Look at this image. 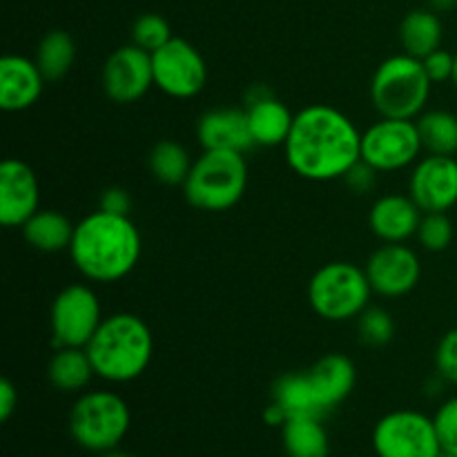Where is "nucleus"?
Here are the masks:
<instances>
[{"label": "nucleus", "instance_id": "obj_28", "mask_svg": "<svg viewBox=\"0 0 457 457\" xmlns=\"http://www.w3.org/2000/svg\"><path fill=\"white\" fill-rule=\"evenodd\" d=\"M192 163L190 152L177 141H159L150 152V165L152 177L163 186H183L190 174Z\"/></svg>", "mask_w": 457, "mask_h": 457}, {"label": "nucleus", "instance_id": "obj_30", "mask_svg": "<svg viewBox=\"0 0 457 457\" xmlns=\"http://www.w3.org/2000/svg\"><path fill=\"white\" fill-rule=\"evenodd\" d=\"M453 221L446 212H424L418 228V241L428 253H442L453 241Z\"/></svg>", "mask_w": 457, "mask_h": 457}, {"label": "nucleus", "instance_id": "obj_40", "mask_svg": "<svg viewBox=\"0 0 457 457\" xmlns=\"http://www.w3.org/2000/svg\"><path fill=\"white\" fill-rule=\"evenodd\" d=\"M101 457H129V455H128V453H123V451L112 449V451H105V453H101Z\"/></svg>", "mask_w": 457, "mask_h": 457}, {"label": "nucleus", "instance_id": "obj_34", "mask_svg": "<svg viewBox=\"0 0 457 457\" xmlns=\"http://www.w3.org/2000/svg\"><path fill=\"white\" fill-rule=\"evenodd\" d=\"M422 62L428 79H431L433 83H446V80H453L455 54L446 52V49L440 47L433 54H428L427 58H422Z\"/></svg>", "mask_w": 457, "mask_h": 457}, {"label": "nucleus", "instance_id": "obj_32", "mask_svg": "<svg viewBox=\"0 0 457 457\" xmlns=\"http://www.w3.org/2000/svg\"><path fill=\"white\" fill-rule=\"evenodd\" d=\"M433 424H436L442 451L457 455V397H451L437 409V413L433 415Z\"/></svg>", "mask_w": 457, "mask_h": 457}, {"label": "nucleus", "instance_id": "obj_26", "mask_svg": "<svg viewBox=\"0 0 457 457\" xmlns=\"http://www.w3.org/2000/svg\"><path fill=\"white\" fill-rule=\"evenodd\" d=\"M420 138L427 154H457V114L446 110H428L418 116Z\"/></svg>", "mask_w": 457, "mask_h": 457}, {"label": "nucleus", "instance_id": "obj_27", "mask_svg": "<svg viewBox=\"0 0 457 457\" xmlns=\"http://www.w3.org/2000/svg\"><path fill=\"white\" fill-rule=\"evenodd\" d=\"M34 61L47 80L62 79L76 61L74 38L62 29L47 31V34L40 38Z\"/></svg>", "mask_w": 457, "mask_h": 457}, {"label": "nucleus", "instance_id": "obj_9", "mask_svg": "<svg viewBox=\"0 0 457 457\" xmlns=\"http://www.w3.org/2000/svg\"><path fill=\"white\" fill-rule=\"evenodd\" d=\"M378 457H437L442 453L433 418L420 411H393L373 428Z\"/></svg>", "mask_w": 457, "mask_h": 457}, {"label": "nucleus", "instance_id": "obj_35", "mask_svg": "<svg viewBox=\"0 0 457 457\" xmlns=\"http://www.w3.org/2000/svg\"><path fill=\"white\" fill-rule=\"evenodd\" d=\"M378 174H379L378 170L370 168L366 161H360V163H355L351 170H348L344 181H346V186L351 187L353 192H357V195H366V192L373 190L375 183H378Z\"/></svg>", "mask_w": 457, "mask_h": 457}, {"label": "nucleus", "instance_id": "obj_5", "mask_svg": "<svg viewBox=\"0 0 457 457\" xmlns=\"http://www.w3.org/2000/svg\"><path fill=\"white\" fill-rule=\"evenodd\" d=\"M433 80L424 62L409 54H395L379 62L370 80V101L379 116L415 120L431 98Z\"/></svg>", "mask_w": 457, "mask_h": 457}, {"label": "nucleus", "instance_id": "obj_16", "mask_svg": "<svg viewBox=\"0 0 457 457\" xmlns=\"http://www.w3.org/2000/svg\"><path fill=\"white\" fill-rule=\"evenodd\" d=\"M196 138L204 150L245 152L254 147L253 132L248 125L245 110L237 107H217L208 110L196 123Z\"/></svg>", "mask_w": 457, "mask_h": 457}, {"label": "nucleus", "instance_id": "obj_37", "mask_svg": "<svg viewBox=\"0 0 457 457\" xmlns=\"http://www.w3.org/2000/svg\"><path fill=\"white\" fill-rule=\"evenodd\" d=\"M18 406V391L12 379H0V420L7 422Z\"/></svg>", "mask_w": 457, "mask_h": 457}, {"label": "nucleus", "instance_id": "obj_11", "mask_svg": "<svg viewBox=\"0 0 457 457\" xmlns=\"http://www.w3.org/2000/svg\"><path fill=\"white\" fill-rule=\"evenodd\" d=\"M154 67V87L170 98L187 101L204 92L208 83V65L192 43L172 38L168 45L152 54Z\"/></svg>", "mask_w": 457, "mask_h": 457}, {"label": "nucleus", "instance_id": "obj_12", "mask_svg": "<svg viewBox=\"0 0 457 457\" xmlns=\"http://www.w3.org/2000/svg\"><path fill=\"white\" fill-rule=\"evenodd\" d=\"M101 83L114 103L128 105L141 101L154 87L152 54L134 43L114 49L103 65Z\"/></svg>", "mask_w": 457, "mask_h": 457}, {"label": "nucleus", "instance_id": "obj_3", "mask_svg": "<svg viewBox=\"0 0 457 457\" xmlns=\"http://www.w3.org/2000/svg\"><path fill=\"white\" fill-rule=\"evenodd\" d=\"M96 378L110 384H128L141 378L154 355V337L134 312H114L85 346Z\"/></svg>", "mask_w": 457, "mask_h": 457}, {"label": "nucleus", "instance_id": "obj_14", "mask_svg": "<svg viewBox=\"0 0 457 457\" xmlns=\"http://www.w3.org/2000/svg\"><path fill=\"white\" fill-rule=\"evenodd\" d=\"M409 195L422 212H449L457 204V159L427 154L411 170Z\"/></svg>", "mask_w": 457, "mask_h": 457}, {"label": "nucleus", "instance_id": "obj_1", "mask_svg": "<svg viewBox=\"0 0 457 457\" xmlns=\"http://www.w3.org/2000/svg\"><path fill=\"white\" fill-rule=\"evenodd\" d=\"M290 170L308 181H335L361 161V132L337 107H303L284 143Z\"/></svg>", "mask_w": 457, "mask_h": 457}, {"label": "nucleus", "instance_id": "obj_31", "mask_svg": "<svg viewBox=\"0 0 457 457\" xmlns=\"http://www.w3.org/2000/svg\"><path fill=\"white\" fill-rule=\"evenodd\" d=\"M172 38L174 36L168 21L159 13H141L132 25V43L150 54L168 45Z\"/></svg>", "mask_w": 457, "mask_h": 457}, {"label": "nucleus", "instance_id": "obj_24", "mask_svg": "<svg viewBox=\"0 0 457 457\" xmlns=\"http://www.w3.org/2000/svg\"><path fill=\"white\" fill-rule=\"evenodd\" d=\"M281 440L288 457H328L330 442L321 418H288L281 427Z\"/></svg>", "mask_w": 457, "mask_h": 457}, {"label": "nucleus", "instance_id": "obj_39", "mask_svg": "<svg viewBox=\"0 0 457 457\" xmlns=\"http://www.w3.org/2000/svg\"><path fill=\"white\" fill-rule=\"evenodd\" d=\"M433 12H453L457 7V0H428Z\"/></svg>", "mask_w": 457, "mask_h": 457}, {"label": "nucleus", "instance_id": "obj_7", "mask_svg": "<svg viewBox=\"0 0 457 457\" xmlns=\"http://www.w3.org/2000/svg\"><path fill=\"white\" fill-rule=\"evenodd\" d=\"M132 413L119 393L89 391L74 402L70 413V433L76 445L94 453L116 449L128 436Z\"/></svg>", "mask_w": 457, "mask_h": 457}, {"label": "nucleus", "instance_id": "obj_8", "mask_svg": "<svg viewBox=\"0 0 457 457\" xmlns=\"http://www.w3.org/2000/svg\"><path fill=\"white\" fill-rule=\"evenodd\" d=\"M424 152L415 120L382 116L361 132V161L382 172L406 170L420 161Z\"/></svg>", "mask_w": 457, "mask_h": 457}, {"label": "nucleus", "instance_id": "obj_23", "mask_svg": "<svg viewBox=\"0 0 457 457\" xmlns=\"http://www.w3.org/2000/svg\"><path fill=\"white\" fill-rule=\"evenodd\" d=\"M74 228L76 223H71L58 210H38L22 226V235L27 244L40 253H61V250H70Z\"/></svg>", "mask_w": 457, "mask_h": 457}, {"label": "nucleus", "instance_id": "obj_15", "mask_svg": "<svg viewBox=\"0 0 457 457\" xmlns=\"http://www.w3.org/2000/svg\"><path fill=\"white\" fill-rule=\"evenodd\" d=\"M40 205V186L34 170L21 159H4L0 165V223L22 228Z\"/></svg>", "mask_w": 457, "mask_h": 457}, {"label": "nucleus", "instance_id": "obj_17", "mask_svg": "<svg viewBox=\"0 0 457 457\" xmlns=\"http://www.w3.org/2000/svg\"><path fill=\"white\" fill-rule=\"evenodd\" d=\"M45 76L36 61L9 54L0 61V107L4 112H25L36 105L45 89Z\"/></svg>", "mask_w": 457, "mask_h": 457}, {"label": "nucleus", "instance_id": "obj_29", "mask_svg": "<svg viewBox=\"0 0 457 457\" xmlns=\"http://www.w3.org/2000/svg\"><path fill=\"white\" fill-rule=\"evenodd\" d=\"M357 333L366 346H386L395 335V321L384 308L369 306L357 317Z\"/></svg>", "mask_w": 457, "mask_h": 457}, {"label": "nucleus", "instance_id": "obj_21", "mask_svg": "<svg viewBox=\"0 0 457 457\" xmlns=\"http://www.w3.org/2000/svg\"><path fill=\"white\" fill-rule=\"evenodd\" d=\"M94 373L92 360L85 348L62 346L56 348L47 364V379L54 388L62 393H80L89 386Z\"/></svg>", "mask_w": 457, "mask_h": 457}, {"label": "nucleus", "instance_id": "obj_22", "mask_svg": "<svg viewBox=\"0 0 457 457\" xmlns=\"http://www.w3.org/2000/svg\"><path fill=\"white\" fill-rule=\"evenodd\" d=\"M442 38H445V27L433 9H415V12L406 13L400 25L402 49L420 61L440 49Z\"/></svg>", "mask_w": 457, "mask_h": 457}, {"label": "nucleus", "instance_id": "obj_41", "mask_svg": "<svg viewBox=\"0 0 457 457\" xmlns=\"http://www.w3.org/2000/svg\"><path fill=\"white\" fill-rule=\"evenodd\" d=\"M453 85L457 87V54H455V70H453Z\"/></svg>", "mask_w": 457, "mask_h": 457}, {"label": "nucleus", "instance_id": "obj_6", "mask_svg": "<svg viewBox=\"0 0 457 457\" xmlns=\"http://www.w3.org/2000/svg\"><path fill=\"white\" fill-rule=\"evenodd\" d=\"M373 288L364 268L351 262H330L308 284L311 308L326 321L357 320L369 308Z\"/></svg>", "mask_w": 457, "mask_h": 457}, {"label": "nucleus", "instance_id": "obj_33", "mask_svg": "<svg viewBox=\"0 0 457 457\" xmlns=\"http://www.w3.org/2000/svg\"><path fill=\"white\" fill-rule=\"evenodd\" d=\"M436 369L445 382L457 384V328L449 330L437 344Z\"/></svg>", "mask_w": 457, "mask_h": 457}, {"label": "nucleus", "instance_id": "obj_2", "mask_svg": "<svg viewBox=\"0 0 457 457\" xmlns=\"http://www.w3.org/2000/svg\"><path fill=\"white\" fill-rule=\"evenodd\" d=\"M141 250V232L129 214H112L101 208L76 223L70 245L76 270L96 284L125 279L137 268Z\"/></svg>", "mask_w": 457, "mask_h": 457}, {"label": "nucleus", "instance_id": "obj_4", "mask_svg": "<svg viewBox=\"0 0 457 457\" xmlns=\"http://www.w3.org/2000/svg\"><path fill=\"white\" fill-rule=\"evenodd\" d=\"M248 187V161L241 152L204 150L183 183L187 204L204 212L232 210Z\"/></svg>", "mask_w": 457, "mask_h": 457}, {"label": "nucleus", "instance_id": "obj_36", "mask_svg": "<svg viewBox=\"0 0 457 457\" xmlns=\"http://www.w3.org/2000/svg\"><path fill=\"white\" fill-rule=\"evenodd\" d=\"M98 208L112 214H129L132 199H129L128 190H123V187H107V190L101 195Z\"/></svg>", "mask_w": 457, "mask_h": 457}, {"label": "nucleus", "instance_id": "obj_13", "mask_svg": "<svg viewBox=\"0 0 457 457\" xmlns=\"http://www.w3.org/2000/svg\"><path fill=\"white\" fill-rule=\"evenodd\" d=\"M366 277L375 295L397 299L415 290L422 277V266L415 250L406 244H384L375 250L366 263Z\"/></svg>", "mask_w": 457, "mask_h": 457}, {"label": "nucleus", "instance_id": "obj_20", "mask_svg": "<svg viewBox=\"0 0 457 457\" xmlns=\"http://www.w3.org/2000/svg\"><path fill=\"white\" fill-rule=\"evenodd\" d=\"M306 375L311 379L312 391H315L324 413L342 404L351 395L357 382L355 364L346 355H339V353H330V355L321 357L320 361H315L306 370Z\"/></svg>", "mask_w": 457, "mask_h": 457}, {"label": "nucleus", "instance_id": "obj_19", "mask_svg": "<svg viewBox=\"0 0 457 457\" xmlns=\"http://www.w3.org/2000/svg\"><path fill=\"white\" fill-rule=\"evenodd\" d=\"M422 210L411 195H384L369 212V226L384 244H406L418 235Z\"/></svg>", "mask_w": 457, "mask_h": 457}, {"label": "nucleus", "instance_id": "obj_18", "mask_svg": "<svg viewBox=\"0 0 457 457\" xmlns=\"http://www.w3.org/2000/svg\"><path fill=\"white\" fill-rule=\"evenodd\" d=\"M245 114H248L254 145L262 147L284 145L295 123V114L288 110V105L272 96L266 87H254L248 94Z\"/></svg>", "mask_w": 457, "mask_h": 457}, {"label": "nucleus", "instance_id": "obj_25", "mask_svg": "<svg viewBox=\"0 0 457 457\" xmlns=\"http://www.w3.org/2000/svg\"><path fill=\"white\" fill-rule=\"evenodd\" d=\"M272 402H277L288 413V418H299V415L324 418L326 415L306 373H288L277 379L272 388Z\"/></svg>", "mask_w": 457, "mask_h": 457}, {"label": "nucleus", "instance_id": "obj_38", "mask_svg": "<svg viewBox=\"0 0 457 457\" xmlns=\"http://www.w3.org/2000/svg\"><path fill=\"white\" fill-rule=\"evenodd\" d=\"M263 420H266V424H270V427L281 428L286 424V420H288V413H286L277 402H272V404L263 411Z\"/></svg>", "mask_w": 457, "mask_h": 457}, {"label": "nucleus", "instance_id": "obj_10", "mask_svg": "<svg viewBox=\"0 0 457 457\" xmlns=\"http://www.w3.org/2000/svg\"><path fill=\"white\" fill-rule=\"evenodd\" d=\"M103 308L96 293L85 284L65 286L52 303V335L56 348H85L103 324Z\"/></svg>", "mask_w": 457, "mask_h": 457}, {"label": "nucleus", "instance_id": "obj_42", "mask_svg": "<svg viewBox=\"0 0 457 457\" xmlns=\"http://www.w3.org/2000/svg\"><path fill=\"white\" fill-rule=\"evenodd\" d=\"M437 457H457V455H453V453H445V451H442V453L437 455Z\"/></svg>", "mask_w": 457, "mask_h": 457}]
</instances>
